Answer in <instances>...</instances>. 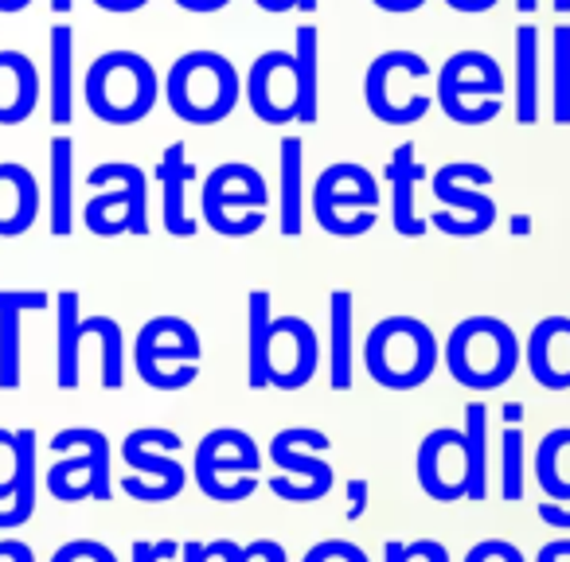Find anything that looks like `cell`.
<instances>
[{
    "instance_id": "obj_1",
    "label": "cell",
    "mask_w": 570,
    "mask_h": 562,
    "mask_svg": "<svg viewBox=\"0 0 570 562\" xmlns=\"http://www.w3.org/2000/svg\"><path fill=\"white\" fill-rule=\"evenodd\" d=\"M438 359H442V344L430 333L426 321L411 317V313H391L364 341L367 375L387 391L422 387L434 375Z\"/></svg>"
},
{
    "instance_id": "obj_2",
    "label": "cell",
    "mask_w": 570,
    "mask_h": 562,
    "mask_svg": "<svg viewBox=\"0 0 570 562\" xmlns=\"http://www.w3.org/2000/svg\"><path fill=\"white\" fill-rule=\"evenodd\" d=\"M82 98H87L90 114L106 126H137L157 106L160 79L149 59L137 51H106L90 63Z\"/></svg>"
},
{
    "instance_id": "obj_3",
    "label": "cell",
    "mask_w": 570,
    "mask_h": 562,
    "mask_svg": "<svg viewBox=\"0 0 570 562\" xmlns=\"http://www.w3.org/2000/svg\"><path fill=\"white\" fill-rule=\"evenodd\" d=\"M168 110L188 126H215L230 118V110L243 98L238 71L219 51H184L165 79Z\"/></svg>"
},
{
    "instance_id": "obj_4",
    "label": "cell",
    "mask_w": 570,
    "mask_h": 562,
    "mask_svg": "<svg viewBox=\"0 0 570 562\" xmlns=\"http://www.w3.org/2000/svg\"><path fill=\"white\" fill-rule=\"evenodd\" d=\"M445 367L469 391H497L520 367V341L500 317H465L445 341Z\"/></svg>"
},
{
    "instance_id": "obj_5",
    "label": "cell",
    "mask_w": 570,
    "mask_h": 562,
    "mask_svg": "<svg viewBox=\"0 0 570 562\" xmlns=\"http://www.w3.org/2000/svg\"><path fill=\"white\" fill-rule=\"evenodd\" d=\"M504 71L489 51H458L438 71V106L458 126H489L504 110Z\"/></svg>"
},
{
    "instance_id": "obj_6",
    "label": "cell",
    "mask_w": 570,
    "mask_h": 562,
    "mask_svg": "<svg viewBox=\"0 0 570 562\" xmlns=\"http://www.w3.org/2000/svg\"><path fill=\"white\" fill-rule=\"evenodd\" d=\"M333 445L325 430L313 426H289L269 437V461L282 473L269 476L266 489L285 504H313L333 492V465L321 453Z\"/></svg>"
},
{
    "instance_id": "obj_7",
    "label": "cell",
    "mask_w": 570,
    "mask_h": 562,
    "mask_svg": "<svg viewBox=\"0 0 570 562\" xmlns=\"http://www.w3.org/2000/svg\"><path fill=\"white\" fill-rule=\"evenodd\" d=\"M258 465L262 453L246 430L219 426L196 445V484L215 504H238L258 489Z\"/></svg>"
},
{
    "instance_id": "obj_8",
    "label": "cell",
    "mask_w": 570,
    "mask_h": 562,
    "mask_svg": "<svg viewBox=\"0 0 570 562\" xmlns=\"http://www.w3.org/2000/svg\"><path fill=\"white\" fill-rule=\"evenodd\" d=\"M204 344L184 317H153L137 333L134 364L153 391H184L196 383Z\"/></svg>"
},
{
    "instance_id": "obj_9",
    "label": "cell",
    "mask_w": 570,
    "mask_h": 562,
    "mask_svg": "<svg viewBox=\"0 0 570 562\" xmlns=\"http://www.w3.org/2000/svg\"><path fill=\"white\" fill-rule=\"evenodd\" d=\"M380 184L364 165H328L313 184V219L336 238H356L375 227Z\"/></svg>"
},
{
    "instance_id": "obj_10",
    "label": "cell",
    "mask_w": 570,
    "mask_h": 562,
    "mask_svg": "<svg viewBox=\"0 0 570 562\" xmlns=\"http://www.w3.org/2000/svg\"><path fill=\"white\" fill-rule=\"evenodd\" d=\"M90 188H110L98 191L87 207H82V223L95 235H149V176L137 165L114 160V165H98L87 176Z\"/></svg>"
},
{
    "instance_id": "obj_11",
    "label": "cell",
    "mask_w": 570,
    "mask_h": 562,
    "mask_svg": "<svg viewBox=\"0 0 570 562\" xmlns=\"http://www.w3.org/2000/svg\"><path fill=\"white\" fill-rule=\"evenodd\" d=\"M422 79H430V63L419 51H383L367 67L364 98L372 118L383 126H414L430 114L434 98L422 95Z\"/></svg>"
},
{
    "instance_id": "obj_12",
    "label": "cell",
    "mask_w": 570,
    "mask_h": 562,
    "mask_svg": "<svg viewBox=\"0 0 570 562\" xmlns=\"http://www.w3.org/2000/svg\"><path fill=\"white\" fill-rule=\"evenodd\" d=\"M266 180L258 168L250 165H219L204 180L199 191V211H204L207 227L215 235L227 238H246L254 230H262L266 223Z\"/></svg>"
},
{
    "instance_id": "obj_13",
    "label": "cell",
    "mask_w": 570,
    "mask_h": 562,
    "mask_svg": "<svg viewBox=\"0 0 570 562\" xmlns=\"http://www.w3.org/2000/svg\"><path fill=\"white\" fill-rule=\"evenodd\" d=\"M180 434L165 426H141L121 442V457H126L129 473L121 481V492L134 500H145V504H165V500H176L188 484V473L184 465L173 457L180 450Z\"/></svg>"
},
{
    "instance_id": "obj_14",
    "label": "cell",
    "mask_w": 570,
    "mask_h": 562,
    "mask_svg": "<svg viewBox=\"0 0 570 562\" xmlns=\"http://www.w3.org/2000/svg\"><path fill=\"white\" fill-rule=\"evenodd\" d=\"M484 184H492V172L484 165H469V160L442 165L434 172V196L442 211L430 215V223L450 238L484 235L497 223V204L489 191H481Z\"/></svg>"
},
{
    "instance_id": "obj_15",
    "label": "cell",
    "mask_w": 570,
    "mask_h": 562,
    "mask_svg": "<svg viewBox=\"0 0 570 562\" xmlns=\"http://www.w3.org/2000/svg\"><path fill=\"white\" fill-rule=\"evenodd\" d=\"M51 445H56V453L82 450L79 457L59 461L48 473V489L59 500H67V504H75V500H110V445H106L102 430L71 426L51 437Z\"/></svg>"
},
{
    "instance_id": "obj_16",
    "label": "cell",
    "mask_w": 570,
    "mask_h": 562,
    "mask_svg": "<svg viewBox=\"0 0 570 562\" xmlns=\"http://www.w3.org/2000/svg\"><path fill=\"white\" fill-rule=\"evenodd\" d=\"M321 367V341L305 317H269L266 328V387L302 391Z\"/></svg>"
},
{
    "instance_id": "obj_17",
    "label": "cell",
    "mask_w": 570,
    "mask_h": 562,
    "mask_svg": "<svg viewBox=\"0 0 570 562\" xmlns=\"http://www.w3.org/2000/svg\"><path fill=\"white\" fill-rule=\"evenodd\" d=\"M419 489L438 504L465 500L469 492V445L465 430L438 426L419 445Z\"/></svg>"
},
{
    "instance_id": "obj_18",
    "label": "cell",
    "mask_w": 570,
    "mask_h": 562,
    "mask_svg": "<svg viewBox=\"0 0 570 562\" xmlns=\"http://www.w3.org/2000/svg\"><path fill=\"white\" fill-rule=\"evenodd\" d=\"M246 102L254 118L266 126H289L297 121V75L294 51H262L246 75Z\"/></svg>"
},
{
    "instance_id": "obj_19",
    "label": "cell",
    "mask_w": 570,
    "mask_h": 562,
    "mask_svg": "<svg viewBox=\"0 0 570 562\" xmlns=\"http://www.w3.org/2000/svg\"><path fill=\"white\" fill-rule=\"evenodd\" d=\"M523 359L528 372L539 387L547 391H567L570 387V317L551 313L531 328L528 344H523Z\"/></svg>"
},
{
    "instance_id": "obj_20",
    "label": "cell",
    "mask_w": 570,
    "mask_h": 562,
    "mask_svg": "<svg viewBox=\"0 0 570 562\" xmlns=\"http://www.w3.org/2000/svg\"><path fill=\"white\" fill-rule=\"evenodd\" d=\"M383 180L391 184V223H395V230L403 238H422L430 223L419 219V211H414V188H419V180H426V168L419 160V145L414 141L399 145L391 152L387 168H383Z\"/></svg>"
},
{
    "instance_id": "obj_21",
    "label": "cell",
    "mask_w": 570,
    "mask_h": 562,
    "mask_svg": "<svg viewBox=\"0 0 570 562\" xmlns=\"http://www.w3.org/2000/svg\"><path fill=\"white\" fill-rule=\"evenodd\" d=\"M40 106V71L24 51H0V126H20Z\"/></svg>"
},
{
    "instance_id": "obj_22",
    "label": "cell",
    "mask_w": 570,
    "mask_h": 562,
    "mask_svg": "<svg viewBox=\"0 0 570 562\" xmlns=\"http://www.w3.org/2000/svg\"><path fill=\"white\" fill-rule=\"evenodd\" d=\"M40 215V184L17 160L0 165V238H17Z\"/></svg>"
},
{
    "instance_id": "obj_23",
    "label": "cell",
    "mask_w": 570,
    "mask_h": 562,
    "mask_svg": "<svg viewBox=\"0 0 570 562\" xmlns=\"http://www.w3.org/2000/svg\"><path fill=\"white\" fill-rule=\"evenodd\" d=\"M356 367V297L348 289H336L328 297V383L333 391L352 387Z\"/></svg>"
},
{
    "instance_id": "obj_24",
    "label": "cell",
    "mask_w": 570,
    "mask_h": 562,
    "mask_svg": "<svg viewBox=\"0 0 570 562\" xmlns=\"http://www.w3.org/2000/svg\"><path fill=\"white\" fill-rule=\"evenodd\" d=\"M157 176H160V191H165V230L176 238H191L199 223L188 219V207H184V191L196 180V168L188 165V145L184 141L168 145L165 157H160Z\"/></svg>"
},
{
    "instance_id": "obj_25",
    "label": "cell",
    "mask_w": 570,
    "mask_h": 562,
    "mask_svg": "<svg viewBox=\"0 0 570 562\" xmlns=\"http://www.w3.org/2000/svg\"><path fill=\"white\" fill-rule=\"evenodd\" d=\"M512 56H515L512 118L520 121V126H531V121L539 118V28H531V24L515 28Z\"/></svg>"
},
{
    "instance_id": "obj_26",
    "label": "cell",
    "mask_w": 570,
    "mask_h": 562,
    "mask_svg": "<svg viewBox=\"0 0 570 562\" xmlns=\"http://www.w3.org/2000/svg\"><path fill=\"white\" fill-rule=\"evenodd\" d=\"M51 56V121L67 126L75 118V28L56 24L48 40Z\"/></svg>"
},
{
    "instance_id": "obj_27",
    "label": "cell",
    "mask_w": 570,
    "mask_h": 562,
    "mask_svg": "<svg viewBox=\"0 0 570 562\" xmlns=\"http://www.w3.org/2000/svg\"><path fill=\"white\" fill-rule=\"evenodd\" d=\"M321 40L317 28L302 24L294 36V75H297V121L309 126L317 121V98H321Z\"/></svg>"
},
{
    "instance_id": "obj_28",
    "label": "cell",
    "mask_w": 570,
    "mask_h": 562,
    "mask_svg": "<svg viewBox=\"0 0 570 562\" xmlns=\"http://www.w3.org/2000/svg\"><path fill=\"white\" fill-rule=\"evenodd\" d=\"M75 227V141H51V235H71Z\"/></svg>"
},
{
    "instance_id": "obj_29",
    "label": "cell",
    "mask_w": 570,
    "mask_h": 562,
    "mask_svg": "<svg viewBox=\"0 0 570 562\" xmlns=\"http://www.w3.org/2000/svg\"><path fill=\"white\" fill-rule=\"evenodd\" d=\"M535 481L547 500L570 507V426H559L539 442L535 453Z\"/></svg>"
},
{
    "instance_id": "obj_30",
    "label": "cell",
    "mask_w": 570,
    "mask_h": 562,
    "mask_svg": "<svg viewBox=\"0 0 570 562\" xmlns=\"http://www.w3.org/2000/svg\"><path fill=\"white\" fill-rule=\"evenodd\" d=\"M302 137H282V235L285 238H297L302 235V184H305V172H302Z\"/></svg>"
},
{
    "instance_id": "obj_31",
    "label": "cell",
    "mask_w": 570,
    "mask_h": 562,
    "mask_svg": "<svg viewBox=\"0 0 570 562\" xmlns=\"http://www.w3.org/2000/svg\"><path fill=\"white\" fill-rule=\"evenodd\" d=\"M484 430H489V411L481 403H469L465 406V445H469L465 500H476V504L489 496V445H484Z\"/></svg>"
},
{
    "instance_id": "obj_32",
    "label": "cell",
    "mask_w": 570,
    "mask_h": 562,
    "mask_svg": "<svg viewBox=\"0 0 570 562\" xmlns=\"http://www.w3.org/2000/svg\"><path fill=\"white\" fill-rule=\"evenodd\" d=\"M79 294L67 289L59 294V387L63 391L79 387Z\"/></svg>"
},
{
    "instance_id": "obj_33",
    "label": "cell",
    "mask_w": 570,
    "mask_h": 562,
    "mask_svg": "<svg viewBox=\"0 0 570 562\" xmlns=\"http://www.w3.org/2000/svg\"><path fill=\"white\" fill-rule=\"evenodd\" d=\"M246 317H250V325H246V372H250V391H262L266 387V328H269V294L266 289H254L250 297H246Z\"/></svg>"
},
{
    "instance_id": "obj_34",
    "label": "cell",
    "mask_w": 570,
    "mask_h": 562,
    "mask_svg": "<svg viewBox=\"0 0 570 562\" xmlns=\"http://www.w3.org/2000/svg\"><path fill=\"white\" fill-rule=\"evenodd\" d=\"M551 59H554L551 118L559 121V126H570V24H559L551 32Z\"/></svg>"
},
{
    "instance_id": "obj_35",
    "label": "cell",
    "mask_w": 570,
    "mask_h": 562,
    "mask_svg": "<svg viewBox=\"0 0 570 562\" xmlns=\"http://www.w3.org/2000/svg\"><path fill=\"white\" fill-rule=\"evenodd\" d=\"M90 333L102 341V387L118 391L126 383V352H121V325L114 317H87Z\"/></svg>"
},
{
    "instance_id": "obj_36",
    "label": "cell",
    "mask_w": 570,
    "mask_h": 562,
    "mask_svg": "<svg viewBox=\"0 0 570 562\" xmlns=\"http://www.w3.org/2000/svg\"><path fill=\"white\" fill-rule=\"evenodd\" d=\"M32 437H36L32 430H20V434L0 430V500L17 496V484H20V473H24V461H28V453L36 450Z\"/></svg>"
},
{
    "instance_id": "obj_37",
    "label": "cell",
    "mask_w": 570,
    "mask_h": 562,
    "mask_svg": "<svg viewBox=\"0 0 570 562\" xmlns=\"http://www.w3.org/2000/svg\"><path fill=\"white\" fill-rule=\"evenodd\" d=\"M500 492L508 504L523 500V430L508 422L504 442H500Z\"/></svg>"
},
{
    "instance_id": "obj_38",
    "label": "cell",
    "mask_w": 570,
    "mask_h": 562,
    "mask_svg": "<svg viewBox=\"0 0 570 562\" xmlns=\"http://www.w3.org/2000/svg\"><path fill=\"white\" fill-rule=\"evenodd\" d=\"M0 383H20V313H0Z\"/></svg>"
},
{
    "instance_id": "obj_39",
    "label": "cell",
    "mask_w": 570,
    "mask_h": 562,
    "mask_svg": "<svg viewBox=\"0 0 570 562\" xmlns=\"http://www.w3.org/2000/svg\"><path fill=\"white\" fill-rule=\"evenodd\" d=\"M302 562H372L364 546L348 543V539H321L317 546L305 551Z\"/></svg>"
},
{
    "instance_id": "obj_40",
    "label": "cell",
    "mask_w": 570,
    "mask_h": 562,
    "mask_svg": "<svg viewBox=\"0 0 570 562\" xmlns=\"http://www.w3.org/2000/svg\"><path fill=\"white\" fill-rule=\"evenodd\" d=\"M51 562H118V554L106 543H95V539H75V543L59 546Z\"/></svg>"
},
{
    "instance_id": "obj_41",
    "label": "cell",
    "mask_w": 570,
    "mask_h": 562,
    "mask_svg": "<svg viewBox=\"0 0 570 562\" xmlns=\"http://www.w3.org/2000/svg\"><path fill=\"white\" fill-rule=\"evenodd\" d=\"M465 562H523V554L504 539H481L476 546H469Z\"/></svg>"
},
{
    "instance_id": "obj_42",
    "label": "cell",
    "mask_w": 570,
    "mask_h": 562,
    "mask_svg": "<svg viewBox=\"0 0 570 562\" xmlns=\"http://www.w3.org/2000/svg\"><path fill=\"white\" fill-rule=\"evenodd\" d=\"M176 551H180V543H173V539H165V543L137 539V543H134V562H165V559H173Z\"/></svg>"
},
{
    "instance_id": "obj_43",
    "label": "cell",
    "mask_w": 570,
    "mask_h": 562,
    "mask_svg": "<svg viewBox=\"0 0 570 562\" xmlns=\"http://www.w3.org/2000/svg\"><path fill=\"white\" fill-rule=\"evenodd\" d=\"M207 559H219V562H254L250 546H238L235 539H212L207 543Z\"/></svg>"
},
{
    "instance_id": "obj_44",
    "label": "cell",
    "mask_w": 570,
    "mask_h": 562,
    "mask_svg": "<svg viewBox=\"0 0 570 562\" xmlns=\"http://www.w3.org/2000/svg\"><path fill=\"white\" fill-rule=\"evenodd\" d=\"M48 294H4L0 289V313H28V309H43Z\"/></svg>"
},
{
    "instance_id": "obj_45",
    "label": "cell",
    "mask_w": 570,
    "mask_h": 562,
    "mask_svg": "<svg viewBox=\"0 0 570 562\" xmlns=\"http://www.w3.org/2000/svg\"><path fill=\"white\" fill-rule=\"evenodd\" d=\"M367 489H372V484H367L364 476L348 481V500H352V507L344 512V520H360V515L367 512Z\"/></svg>"
},
{
    "instance_id": "obj_46",
    "label": "cell",
    "mask_w": 570,
    "mask_h": 562,
    "mask_svg": "<svg viewBox=\"0 0 570 562\" xmlns=\"http://www.w3.org/2000/svg\"><path fill=\"white\" fill-rule=\"evenodd\" d=\"M539 520L551 523V528H559V531H570V507L554 504V500H543V504H539Z\"/></svg>"
},
{
    "instance_id": "obj_47",
    "label": "cell",
    "mask_w": 570,
    "mask_h": 562,
    "mask_svg": "<svg viewBox=\"0 0 570 562\" xmlns=\"http://www.w3.org/2000/svg\"><path fill=\"white\" fill-rule=\"evenodd\" d=\"M250 551H254V559H258V562H289V559H285V546L277 543V539H254Z\"/></svg>"
},
{
    "instance_id": "obj_48",
    "label": "cell",
    "mask_w": 570,
    "mask_h": 562,
    "mask_svg": "<svg viewBox=\"0 0 570 562\" xmlns=\"http://www.w3.org/2000/svg\"><path fill=\"white\" fill-rule=\"evenodd\" d=\"M567 559H570V539H551L535 554V562H567Z\"/></svg>"
},
{
    "instance_id": "obj_49",
    "label": "cell",
    "mask_w": 570,
    "mask_h": 562,
    "mask_svg": "<svg viewBox=\"0 0 570 562\" xmlns=\"http://www.w3.org/2000/svg\"><path fill=\"white\" fill-rule=\"evenodd\" d=\"M372 4L383 12H395V17H406V12H419L426 0H372Z\"/></svg>"
},
{
    "instance_id": "obj_50",
    "label": "cell",
    "mask_w": 570,
    "mask_h": 562,
    "mask_svg": "<svg viewBox=\"0 0 570 562\" xmlns=\"http://www.w3.org/2000/svg\"><path fill=\"white\" fill-rule=\"evenodd\" d=\"M453 12H465V17H476V12H489L497 9V0H445Z\"/></svg>"
},
{
    "instance_id": "obj_51",
    "label": "cell",
    "mask_w": 570,
    "mask_h": 562,
    "mask_svg": "<svg viewBox=\"0 0 570 562\" xmlns=\"http://www.w3.org/2000/svg\"><path fill=\"white\" fill-rule=\"evenodd\" d=\"M176 4H180L184 12H219V9H227L230 0H176Z\"/></svg>"
},
{
    "instance_id": "obj_52",
    "label": "cell",
    "mask_w": 570,
    "mask_h": 562,
    "mask_svg": "<svg viewBox=\"0 0 570 562\" xmlns=\"http://www.w3.org/2000/svg\"><path fill=\"white\" fill-rule=\"evenodd\" d=\"M95 4L106 12H137V9H145L149 0H95Z\"/></svg>"
},
{
    "instance_id": "obj_53",
    "label": "cell",
    "mask_w": 570,
    "mask_h": 562,
    "mask_svg": "<svg viewBox=\"0 0 570 562\" xmlns=\"http://www.w3.org/2000/svg\"><path fill=\"white\" fill-rule=\"evenodd\" d=\"M422 562H450V551L438 539H422Z\"/></svg>"
},
{
    "instance_id": "obj_54",
    "label": "cell",
    "mask_w": 570,
    "mask_h": 562,
    "mask_svg": "<svg viewBox=\"0 0 570 562\" xmlns=\"http://www.w3.org/2000/svg\"><path fill=\"white\" fill-rule=\"evenodd\" d=\"M383 562H411V554H406V543H399V539H387V543H383Z\"/></svg>"
},
{
    "instance_id": "obj_55",
    "label": "cell",
    "mask_w": 570,
    "mask_h": 562,
    "mask_svg": "<svg viewBox=\"0 0 570 562\" xmlns=\"http://www.w3.org/2000/svg\"><path fill=\"white\" fill-rule=\"evenodd\" d=\"M184 562H212L207 559V543H196V539H188V543L180 546Z\"/></svg>"
},
{
    "instance_id": "obj_56",
    "label": "cell",
    "mask_w": 570,
    "mask_h": 562,
    "mask_svg": "<svg viewBox=\"0 0 570 562\" xmlns=\"http://www.w3.org/2000/svg\"><path fill=\"white\" fill-rule=\"evenodd\" d=\"M254 4H258L262 12H294L297 9V0H254Z\"/></svg>"
},
{
    "instance_id": "obj_57",
    "label": "cell",
    "mask_w": 570,
    "mask_h": 562,
    "mask_svg": "<svg viewBox=\"0 0 570 562\" xmlns=\"http://www.w3.org/2000/svg\"><path fill=\"white\" fill-rule=\"evenodd\" d=\"M0 546H4V551H9L17 562H32V551H28L24 543H0Z\"/></svg>"
},
{
    "instance_id": "obj_58",
    "label": "cell",
    "mask_w": 570,
    "mask_h": 562,
    "mask_svg": "<svg viewBox=\"0 0 570 562\" xmlns=\"http://www.w3.org/2000/svg\"><path fill=\"white\" fill-rule=\"evenodd\" d=\"M504 422L520 426V422H523V406H520V403H504Z\"/></svg>"
},
{
    "instance_id": "obj_59",
    "label": "cell",
    "mask_w": 570,
    "mask_h": 562,
    "mask_svg": "<svg viewBox=\"0 0 570 562\" xmlns=\"http://www.w3.org/2000/svg\"><path fill=\"white\" fill-rule=\"evenodd\" d=\"M32 0H0V12H24Z\"/></svg>"
},
{
    "instance_id": "obj_60",
    "label": "cell",
    "mask_w": 570,
    "mask_h": 562,
    "mask_svg": "<svg viewBox=\"0 0 570 562\" xmlns=\"http://www.w3.org/2000/svg\"><path fill=\"white\" fill-rule=\"evenodd\" d=\"M512 230H515V235H528V230H531L528 215H515V219H512Z\"/></svg>"
},
{
    "instance_id": "obj_61",
    "label": "cell",
    "mask_w": 570,
    "mask_h": 562,
    "mask_svg": "<svg viewBox=\"0 0 570 562\" xmlns=\"http://www.w3.org/2000/svg\"><path fill=\"white\" fill-rule=\"evenodd\" d=\"M51 9H56V12H71L75 0H51Z\"/></svg>"
},
{
    "instance_id": "obj_62",
    "label": "cell",
    "mask_w": 570,
    "mask_h": 562,
    "mask_svg": "<svg viewBox=\"0 0 570 562\" xmlns=\"http://www.w3.org/2000/svg\"><path fill=\"white\" fill-rule=\"evenodd\" d=\"M515 9H520V12H535L539 0H515Z\"/></svg>"
},
{
    "instance_id": "obj_63",
    "label": "cell",
    "mask_w": 570,
    "mask_h": 562,
    "mask_svg": "<svg viewBox=\"0 0 570 562\" xmlns=\"http://www.w3.org/2000/svg\"><path fill=\"white\" fill-rule=\"evenodd\" d=\"M297 9H302V12H317V0H297Z\"/></svg>"
},
{
    "instance_id": "obj_64",
    "label": "cell",
    "mask_w": 570,
    "mask_h": 562,
    "mask_svg": "<svg viewBox=\"0 0 570 562\" xmlns=\"http://www.w3.org/2000/svg\"><path fill=\"white\" fill-rule=\"evenodd\" d=\"M551 4H554V12H562V17L570 12V0H551Z\"/></svg>"
}]
</instances>
